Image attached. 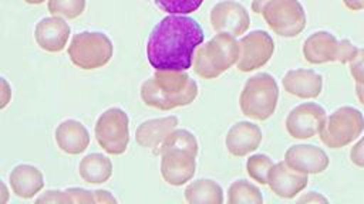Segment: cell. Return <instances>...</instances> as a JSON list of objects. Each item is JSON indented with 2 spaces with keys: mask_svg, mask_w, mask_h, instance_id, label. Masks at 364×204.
Instances as JSON below:
<instances>
[{
  "mask_svg": "<svg viewBox=\"0 0 364 204\" xmlns=\"http://www.w3.org/2000/svg\"><path fill=\"white\" fill-rule=\"evenodd\" d=\"M252 10L263 17L274 34L284 38L299 35L307 23L300 0H253Z\"/></svg>",
  "mask_w": 364,
  "mask_h": 204,
  "instance_id": "obj_4",
  "label": "cell"
},
{
  "mask_svg": "<svg viewBox=\"0 0 364 204\" xmlns=\"http://www.w3.org/2000/svg\"><path fill=\"white\" fill-rule=\"evenodd\" d=\"M185 200L191 204H222L223 188L212 178H196L185 188Z\"/></svg>",
  "mask_w": 364,
  "mask_h": 204,
  "instance_id": "obj_23",
  "label": "cell"
},
{
  "mask_svg": "<svg viewBox=\"0 0 364 204\" xmlns=\"http://www.w3.org/2000/svg\"><path fill=\"white\" fill-rule=\"evenodd\" d=\"M10 101H11V86H10V84L7 82L6 78H1V103H0V108L4 109Z\"/></svg>",
  "mask_w": 364,
  "mask_h": 204,
  "instance_id": "obj_35",
  "label": "cell"
},
{
  "mask_svg": "<svg viewBox=\"0 0 364 204\" xmlns=\"http://www.w3.org/2000/svg\"><path fill=\"white\" fill-rule=\"evenodd\" d=\"M47 7L51 16L73 20L84 13L85 0H48Z\"/></svg>",
  "mask_w": 364,
  "mask_h": 204,
  "instance_id": "obj_27",
  "label": "cell"
},
{
  "mask_svg": "<svg viewBox=\"0 0 364 204\" xmlns=\"http://www.w3.org/2000/svg\"><path fill=\"white\" fill-rule=\"evenodd\" d=\"M179 125V119L175 115L154 118L141 122L135 129V140L139 146L149 149L154 154L159 156V150L168 135Z\"/></svg>",
  "mask_w": 364,
  "mask_h": 204,
  "instance_id": "obj_15",
  "label": "cell"
},
{
  "mask_svg": "<svg viewBox=\"0 0 364 204\" xmlns=\"http://www.w3.org/2000/svg\"><path fill=\"white\" fill-rule=\"evenodd\" d=\"M343 3L351 11H360L364 8V0H343Z\"/></svg>",
  "mask_w": 364,
  "mask_h": 204,
  "instance_id": "obj_37",
  "label": "cell"
},
{
  "mask_svg": "<svg viewBox=\"0 0 364 204\" xmlns=\"http://www.w3.org/2000/svg\"><path fill=\"white\" fill-rule=\"evenodd\" d=\"M350 160L357 167L364 169V136H361L358 142L354 143L350 149Z\"/></svg>",
  "mask_w": 364,
  "mask_h": 204,
  "instance_id": "obj_32",
  "label": "cell"
},
{
  "mask_svg": "<svg viewBox=\"0 0 364 204\" xmlns=\"http://www.w3.org/2000/svg\"><path fill=\"white\" fill-rule=\"evenodd\" d=\"M94 135L100 147L108 154H122L129 144V118L118 106L105 109L95 122Z\"/></svg>",
  "mask_w": 364,
  "mask_h": 204,
  "instance_id": "obj_8",
  "label": "cell"
},
{
  "mask_svg": "<svg viewBox=\"0 0 364 204\" xmlns=\"http://www.w3.org/2000/svg\"><path fill=\"white\" fill-rule=\"evenodd\" d=\"M273 166H274V163L267 154H264V153L252 154L246 160V173L252 180L264 186L269 181V174H270V170Z\"/></svg>",
  "mask_w": 364,
  "mask_h": 204,
  "instance_id": "obj_25",
  "label": "cell"
},
{
  "mask_svg": "<svg viewBox=\"0 0 364 204\" xmlns=\"http://www.w3.org/2000/svg\"><path fill=\"white\" fill-rule=\"evenodd\" d=\"M71 28L63 17H43L34 28V40L37 45L47 52H60L65 48Z\"/></svg>",
  "mask_w": 364,
  "mask_h": 204,
  "instance_id": "obj_14",
  "label": "cell"
},
{
  "mask_svg": "<svg viewBox=\"0 0 364 204\" xmlns=\"http://www.w3.org/2000/svg\"><path fill=\"white\" fill-rule=\"evenodd\" d=\"M9 183L13 193L20 198H33L44 187L41 170L28 163H20L9 174Z\"/></svg>",
  "mask_w": 364,
  "mask_h": 204,
  "instance_id": "obj_21",
  "label": "cell"
},
{
  "mask_svg": "<svg viewBox=\"0 0 364 204\" xmlns=\"http://www.w3.org/2000/svg\"><path fill=\"white\" fill-rule=\"evenodd\" d=\"M327 113L324 108L316 102H303L294 106L286 116V130L293 139H311L320 135Z\"/></svg>",
  "mask_w": 364,
  "mask_h": 204,
  "instance_id": "obj_9",
  "label": "cell"
},
{
  "mask_svg": "<svg viewBox=\"0 0 364 204\" xmlns=\"http://www.w3.org/2000/svg\"><path fill=\"white\" fill-rule=\"evenodd\" d=\"M309 183V174L291 169L284 160L274 163L270 170L267 186L280 198H293L301 193Z\"/></svg>",
  "mask_w": 364,
  "mask_h": 204,
  "instance_id": "obj_17",
  "label": "cell"
},
{
  "mask_svg": "<svg viewBox=\"0 0 364 204\" xmlns=\"http://www.w3.org/2000/svg\"><path fill=\"white\" fill-rule=\"evenodd\" d=\"M337 37L326 30L311 33L303 42L301 52L307 62L318 65L337 61Z\"/></svg>",
  "mask_w": 364,
  "mask_h": 204,
  "instance_id": "obj_19",
  "label": "cell"
},
{
  "mask_svg": "<svg viewBox=\"0 0 364 204\" xmlns=\"http://www.w3.org/2000/svg\"><path fill=\"white\" fill-rule=\"evenodd\" d=\"M282 84L287 94L301 99L317 98L323 91V76L314 69L307 68L289 69Z\"/></svg>",
  "mask_w": 364,
  "mask_h": 204,
  "instance_id": "obj_18",
  "label": "cell"
},
{
  "mask_svg": "<svg viewBox=\"0 0 364 204\" xmlns=\"http://www.w3.org/2000/svg\"><path fill=\"white\" fill-rule=\"evenodd\" d=\"M1 196L3 197H1L0 203H6L9 200V190H7V186L4 181H1Z\"/></svg>",
  "mask_w": 364,
  "mask_h": 204,
  "instance_id": "obj_39",
  "label": "cell"
},
{
  "mask_svg": "<svg viewBox=\"0 0 364 204\" xmlns=\"http://www.w3.org/2000/svg\"><path fill=\"white\" fill-rule=\"evenodd\" d=\"M165 149H183V150H189L195 154H198L199 152V143L196 136L189 132L188 129H175L172 130L168 137L165 139V142L161 146L159 154L165 150Z\"/></svg>",
  "mask_w": 364,
  "mask_h": 204,
  "instance_id": "obj_26",
  "label": "cell"
},
{
  "mask_svg": "<svg viewBox=\"0 0 364 204\" xmlns=\"http://www.w3.org/2000/svg\"><path fill=\"white\" fill-rule=\"evenodd\" d=\"M240 55L236 67L242 72L262 68L274 52V41L264 30H253L239 40Z\"/></svg>",
  "mask_w": 364,
  "mask_h": 204,
  "instance_id": "obj_10",
  "label": "cell"
},
{
  "mask_svg": "<svg viewBox=\"0 0 364 204\" xmlns=\"http://www.w3.org/2000/svg\"><path fill=\"white\" fill-rule=\"evenodd\" d=\"M210 26L216 33H226L233 37L242 35L250 26V17L246 7L235 0H222L216 3L209 13Z\"/></svg>",
  "mask_w": 364,
  "mask_h": 204,
  "instance_id": "obj_11",
  "label": "cell"
},
{
  "mask_svg": "<svg viewBox=\"0 0 364 204\" xmlns=\"http://www.w3.org/2000/svg\"><path fill=\"white\" fill-rule=\"evenodd\" d=\"M159 156L161 174L168 184L178 187L195 176L198 154L183 149H165Z\"/></svg>",
  "mask_w": 364,
  "mask_h": 204,
  "instance_id": "obj_12",
  "label": "cell"
},
{
  "mask_svg": "<svg viewBox=\"0 0 364 204\" xmlns=\"http://www.w3.org/2000/svg\"><path fill=\"white\" fill-rule=\"evenodd\" d=\"M78 174L88 184H102L112 176V162L102 153H90L81 159Z\"/></svg>",
  "mask_w": 364,
  "mask_h": 204,
  "instance_id": "obj_22",
  "label": "cell"
},
{
  "mask_svg": "<svg viewBox=\"0 0 364 204\" xmlns=\"http://www.w3.org/2000/svg\"><path fill=\"white\" fill-rule=\"evenodd\" d=\"M229 204H262L263 196L257 186L253 183L239 178L235 180L228 188Z\"/></svg>",
  "mask_w": 364,
  "mask_h": 204,
  "instance_id": "obj_24",
  "label": "cell"
},
{
  "mask_svg": "<svg viewBox=\"0 0 364 204\" xmlns=\"http://www.w3.org/2000/svg\"><path fill=\"white\" fill-rule=\"evenodd\" d=\"M240 45L236 37L218 33L209 41L202 42L193 55V71L203 79H213L236 65Z\"/></svg>",
  "mask_w": 364,
  "mask_h": 204,
  "instance_id": "obj_3",
  "label": "cell"
},
{
  "mask_svg": "<svg viewBox=\"0 0 364 204\" xmlns=\"http://www.w3.org/2000/svg\"><path fill=\"white\" fill-rule=\"evenodd\" d=\"M348 71L355 84L364 85V48H358L357 55L348 64Z\"/></svg>",
  "mask_w": 364,
  "mask_h": 204,
  "instance_id": "obj_31",
  "label": "cell"
},
{
  "mask_svg": "<svg viewBox=\"0 0 364 204\" xmlns=\"http://www.w3.org/2000/svg\"><path fill=\"white\" fill-rule=\"evenodd\" d=\"M262 139L263 133L259 125L249 120H239L229 128L225 136V146L232 156L243 157L255 152L260 146Z\"/></svg>",
  "mask_w": 364,
  "mask_h": 204,
  "instance_id": "obj_16",
  "label": "cell"
},
{
  "mask_svg": "<svg viewBox=\"0 0 364 204\" xmlns=\"http://www.w3.org/2000/svg\"><path fill=\"white\" fill-rule=\"evenodd\" d=\"M203 38V30L195 18L169 14L151 30L146 41L148 62L155 71H186Z\"/></svg>",
  "mask_w": 364,
  "mask_h": 204,
  "instance_id": "obj_1",
  "label": "cell"
},
{
  "mask_svg": "<svg viewBox=\"0 0 364 204\" xmlns=\"http://www.w3.org/2000/svg\"><path fill=\"white\" fill-rule=\"evenodd\" d=\"M67 54L75 67L90 71L102 68L111 61L114 45L105 33L85 30L71 38Z\"/></svg>",
  "mask_w": 364,
  "mask_h": 204,
  "instance_id": "obj_6",
  "label": "cell"
},
{
  "mask_svg": "<svg viewBox=\"0 0 364 204\" xmlns=\"http://www.w3.org/2000/svg\"><path fill=\"white\" fill-rule=\"evenodd\" d=\"M300 203H328V198L317 191H309L297 198Z\"/></svg>",
  "mask_w": 364,
  "mask_h": 204,
  "instance_id": "obj_34",
  "label": "cell"
},
{
  "mask_svg": "<svg viewBox=\"0 0 364 204\" xmlns=\"http://www.w3.org/2000/svg\"><path fill=\"white\" fill-rule=\"evenodd\" d=\"M284 162L304 174H320L330 164V159L321 147L307 143L291 144L284 153Z\"/></svg>",
  "mask_w": 364,
  "mask_h": 204,
  "instance_id": "obj_13",
  "label": "cell"
},
{
  "mask_svg": "<svg viewBox=\"0 0 364 204\" xmlns=\"http://www.w3.org/2000/svg\"><path fill=\"white\" fill-rule=\"evenodd\" d=\"M54 140L61 152L75 156L87 150L90 133L85 125L77 119H64L54 130Z\"/></svg>",
  "mask_w": 364,
  "mask_h": 204,
  "instance_id": "obj_20",
  "label": "cell"
},
{
  "mask_svg": "<svg viewBox=\"0 0 364 204\" xmlns=\"http://www.w3.org/2000/svg\"><path fill=\"white\" fill-rule=\"evenodd\" d=\"M37 203H65L64 190H47L36 198Z\"/></svg>",
  "mask_w": 364,
  "mask_h": 204,
  "instance_id": "obj_33",
  "label": "cell"
},
{
  "mask_svg": "<svg viewBox=\"0 0 364 204\" xmlns=\"http://www.w3.org/2000/svg\"><path fill=\"white\" fill-rule=\"evenodd\" d=\"M154 4L168 14L186 16L196 11L203 0H152Z\"/></svg>",
  "mask_w": 364,
  "mask_h": 204,
  "instance_id": "obj_28",
  "label": "cell"
},
{
  "mask_svg": "<svg viewBox=\"0 0 364 204\" xmlns=\"http://www.w3.org/2000/svg\"><path fill=\"white\" fill-rule=\"evenodd\" d=\"M198 94V82L185 71H155L139 89L142 102L159 110L188 106Z\"/></svg>",
  "mask_w": 364,
  "mask_h": 204,
  "instance_id": "obj_2",
  "label": "cell"
},
{
  "mask_svg": "<svg viewBox=\"0 0 364 204\" xmlns=\"http://www.w3.org/2000/svg\"><path fill=\"white\" fill-rule=\"evenodd\" d=\"M23 1H26L27 4H34V6H37V4H43L46 0H23Z\"/></svg>",
  "mask_w": 364,
  "mask_h": 204,
  "instance_id": "obj_40",
  "label": "cell"
},
{
  "mask_svg": "<svg viewBox=\"0 0 364 204\" xmlns=\"http://www.w3.org/2000/svg\"><path fill=\"white\" fill-rule=\"evenodd\" d=\"M358 52V47L354 45L350 40L341 38L338 40V48H337V62L341 64H350L354 57Z\"/></svg>",
  "mask_w": 364,
  "mask_h": 204,
  "instance_id": "obj_29",
  "label": "cell"
},
{
  "mask_svg": "<svg viewBox=\"0 0 364 204\" xmlns=\"http://www.w3.org/2000/svg\"><path fill=\"white\" fill-rule=\"evenodd\" d=\"M94 198L95 203H117V198L108 191V190H94Z\"/></svg>",
  "mask_w": 364,
  "mask_h": 204,
  "instance_id": "obj_36",
  "label": "cell"
},
{
  "mask_svg": "<svg viewBox=\"0 0 364 204\" xmlns=\"http://www.w3.org/2000/svg\"><path fill=\"white\" fill-rule=\"evenodd\" d=\"M65 203H95L94 191L81 188V187H70L64 190Z\"/></svg>",
  "mask_w": 364,
  "mask_h": 204,
  "instance_id": "obj_30",
  "label": "cell"
},
{
  "mask_svg": "<svg viewBox=\"0 0 364 204\" xmlns=\"http://www.w3.org/2000/svg\"><path fill=\"white\" fill-rule=\"evenodd\" d=\"M355 94H357L358 101L364 105V85H361V84H355Z\"/></svg>",
  "mask_w": 364,
  "mask_h": 204,
  "instance_id": "obj_38",
  "label": "cell"
},
{
  "mask_svg": "<svg viewBox=\"0 0 364 204\" xmlns=\"http://www.w3.org/2000/svg\"><path fill=\"white\" fill-rule=\"evenodd\" d=\"M364 132V115L354 106H340L327 116L320 132L321 142L330 149L348 146Z\"/></svg>",
  "mask_w": 364,
  "mask_h": 204,
  "instance_id": "obj_7",
  "label": "cell"
},
{
  "mask_svg": "<svg viewBox=\"0 0 364 204\" xmlns=\"http://www.w3.org/2000/svg\"><path fill=\"white\" fill-rule=\"evenodd\" d=\"M279 86L273 75L259 72L246 79L239 96V106L245 116L253 120H267L276 110Z\"/></svg>",
  "mask_w": 364,
  "mask_h": 204,
  "instance_id": "obj_5",
  "label": "cell"
}]
</instances>
